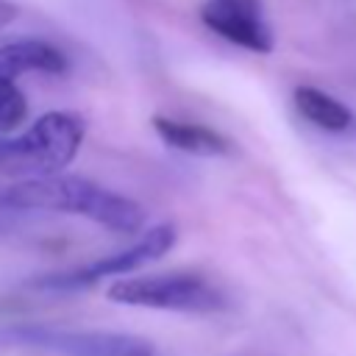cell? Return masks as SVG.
Wrapping results in <instances>:
<instances>
[{"instance_id": "cell-9", "label": "cell", "mask_w": 356, "mask_h": 356, "mask_svg": "<svg viewBox=\"0 0 356 356\" xmlns=\"http://www.w3.org/2000/svg\"><path fill=\"white\" fill-rule=\"evenodd\" d=\"M292 100H295V108L300 111V117L323 131L348 134L356 128V114L345 103H339L334 95L317 89V86H298Z\"/></svg>"}, {"instance_id": "cell-8", "label": "cell", "mask_w": 356, "mask_h": 356, "mask_svg": "<svg viewBox=\"0 0 356 356\" xmlns=\"http://www.w3.org/2000/svg\"><path fill=\"white\" fill-rule=\"evenodd\" d=\"M150 122H153L156 134L175 150H184L192 156H225V153H231V142L206 125L181 122V120H170L161 114L153 117Z\"/></svg>"}, {"instance_id": "cell-5", "label": "cell", "mask_w": 356, "mask_h": 356, "mask_svg": "<svg viewBox=\"0 0 356 356\" xmlns=\"http://www.w3.org/2000/svg\"><path fill=\"white\" fill-rule=\"evenodd\" d=\"M178 239V231L175 225L170 222H161L150 231H145L131 248L125 250H117L111 256H103L92 264H83L78 270H70V273H53V275H42L36 281H31V286L36 289H58V292H67V289H81V286H89V284H97L100 278H117V275H128L134 270H139L142 264L147 261H156L159 256H164Z\"/></svg>"}, {"instance_id": "cell-7", "label": "cell", "mask_w": 356, "mask_h": 356, "mask_svg": "<svg viewBox=\"0 0 356 356\" xmlns=\"http://www.w3.org/2000/svg\"><path fill=\"white\" fill-rule=\"evenodd\" d=\"M22 72H47L61 75L67 72V56L42 39H19L0 47V75L17 78Z\"/></svg>"}, {"instance_id": "cell-2", "label": "cell", "mask_w": 356, "mask_h": 356, "mask_svg": "<svg viewBox=\"0 0 356 356\" xmlns=\"http://www.w3.org/2000/svg\"><path fill=\"white\" fill-rule=\"evenodd\" d=\"M86 122L75 111H47L22 136L0 139V175L44 178L58 175L81 150Z\"/></svg>"}, {"instance_id": "cell-11", "label": "cell", "mask_w": 356, "mask_h": 356, "mask_svg": "<svg viewBox=\"0 0 356 356\" xmlns=\"http://www.w3.org/2000/svg\"><path fill=\"white\" fill-rule=\"evenodd\" d=\"M14 17H17V6L11 0H0V28L8 25Z\"/></svg>"}, {"instance_id": "cell-3", "label": "cell", "mask_w": 356, "mask_h": 356, "mask_svg": "<svg viewBox=\"0 0 356 356\" xmlns=\"http://www.w3.org/2000/svg\"><path fill=\"white\" fill-rule=\"evenodd\" d=\"M108 300L120 306L189 312V314H211L228 306L225 292L209 278L195 275V273H159V275L117 278L108 286Z\"/></svg>"}, {"instance_id": "cell-4", "label": "cell", "mask_w": 356, "mask_h": 356, "mask_svg": "<svg viewBox=\"0 0 356 356\" xmlns=\"http://www.w3.org/2000/svg\"><path fill=\"white\" fill-rule=\"evenodd\" d=\"M3 348H33L56 356H156L150 339L122 331H64L47 325H8L0 331Z\"/></svg>"}, {"instance_id": "cell-13", "label": "cell", "mask_w": 356, "mask_h": 356, "mask_svg": "<svg viewBox=\"0 0 356 356\" xmlns=\"http://www.w3.org/2000/svg\"><path fill=\"white\" fill-rule=\"evenodd\" d=\"M248 3H253V6H259V8H264V6H261V0H248Z\"/></svg>"}, {"instance_id": "cell-10", "label": "cell", "mask_w": 356, "mask_h": 356, "mask_svg": "<svg viewBox=\"0 0 356 356\" xmlns=\"http://www.w3.org/2000/svg\"><path fill=\"white\" fill-rule=\"evenodd\" d=\"M28 117V103L14 78L0 75V131H14Z\"/></svg>"}, {"instance_id": "cell-12", "label": "cell", "mask_w": 356, "mask_h": 356, "mask_svg": "<svg viewBox=\"0 0 356 356\" xmlns=\"http://www.w3.org/2000/svg\"><path fill=\"white\" fill-rule=\"evenodd\" d=\"M8 214H19V211H17V209H11V206H6V203L0 200V225H3V220H6Z\"/></svg>"}, {"instance_id": "cell-6", "label": "cell", "mask_w": 356, "mask_h": 356, "mask_svg": "<svg viewBox=\"0 0 356 356\" xmlns=\"http://www.w3.org/2000/svg\"><path fill=\"white\" fill-rule=\"evenodd\" d=\"M200 19L206 28L245 50H273V31L264 19V8L248 0H206L200 6Z\"/></svg>"}, {"instance_id": "cell-1", "label": "cell", "mask_w": 356, "mask_h": 356, "mask_svg": "<svg viewBox=\"0 0 356 356\" xmlns=\"http://www.w3.org/2000/svg\"><path fill=\"white\" fill-rule=\"evenodd\" d=\"M0 200L17 211H61L86 217L106 231L136 234L145 225V209L89 178L81 175H44L25 178L0 192Z\"/></svg>"}]
</instances>
